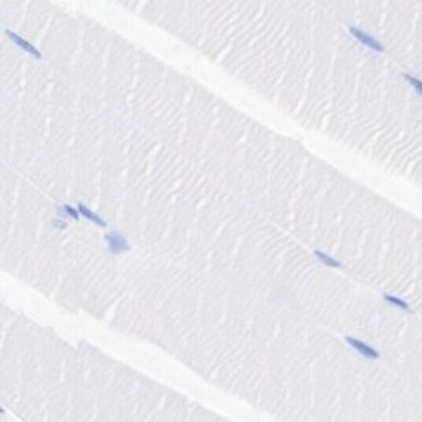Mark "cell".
I'll use <instances>...</instances> for the list:
<instances>
[{"label": "cell", "instance_id": "obj_5", "mask_svg": "<svg viewBox=\"0 0 422 422\" xmlns=\"http://www.w3.org/2000/svg\"><path fill=\"white\" fill-rule=\"evenodd\" d=\"M78 213H82L84 217H85V218H89V220H91V222H96V224H98V225H105V222H103V220H101V218L98 217V215H96L94 211H91V209L87 208V206H84V204H78Z\"/></svg>", "mask_w": 422, "mask_h": 422}, {"label": "cell", "instance_id": "obj_1", "mask_svg": "<svg viewBox=\"0 0 422 422\" xmlns=\"http://www.w3.org/2000/svg\"><path fill=\"white\" fill-rule=\"evenodd\" d=\"M105 241H107V245L109 249L112 250L113 254H119V252H126L130 250V243L126 241V238L117 231H110L107 236H105Z\"/></svg>", "mask_w": 422, "mask_h": 422}, {"label": "cell", "instance_id": "obj_6", "mask_svg": "<svg viewBox=\"0 0 422 422\" xmlns=\"http://www.w3.org/2000/svg\"><path fill=\"white\" fill-rule=\"evenodd\" d=\"M314 255H316V257H318L323 264H327V266H332V268L340 266V263L337 261V259L330 257V255H327V254H323L321 250H314Z\"/></svg>", "mask_w": 422, "mask_h": 422}, {"label": "cell", "instance_id": "obj_4", "mask_svg": "<svg viewBox=\"0 0 422 422\" xmlns=\"http://www.w3.org/2000/svg\"><path fill=\"white\" fill-rule=\"evenodd\" d=\"M5 36L9 37V39H11V41H13V43H16V45H18L20 48H22V50L28 52V54H30V55H34V57H37V59L41 57V54H39V52H37L36 48H34V46L30 45V43L25 41V39H22V37H20L18 34H14L13 30H5Z\"/></svg>", "mask_w": 422, "mask_h": 422}, {"label": "cell", "instance_id": "obj_3", "mask_svg": "<svg viewBox=\"0 0 422 422\" xmlns=\"http://www.w3.org/2000/svg\"><path fill=\"white\" fill-rule=\"evenodd\" d=\"M346 342L351 346V348H355V350L359 351L360 355H364V357H367V359H380V353H378L376 350H372L371 346L366 344V342H362V340L359 339H355V337H346Z\"/></svg>", "mask_w": 422, "mask_h": 422}, {"label": "cell", "instance_id": "obj_2", "mask_svg": "<svg viewBox=\"0 0 422 422\" xmlns=\"http://www.w3.org/2000/svg\"><path fill=\"white\" fill-rule=\"evenodd\" d=\"M350 32L353 34V37H357V41H360L362 45L369 46V48H372V50H376V52H383V45H381L380 41H376L372 36H369L367 32L359 30V28H355V27H350Z\"/></svg>", "mask_w": 422, "mask_h": 422}, {"label": "cell", "instance_id": "obj_8", "mask_svg": "<svg viewBox=\"0 0 422 422\" xmlns=\"http://www.w3.org/2000/svg\"><path fill=\"white\" fill-rule=\"evenodd\" d=\"M403 78L406 80L408 84H412L413 87H415V91L419 92V94L422 96V82L421 80H417V78H413L412 75H406V73H403Z\"/></svg>", "mask_w": 422, "mask_h": 422}, {"label": "cell", "instance_id": "obj_7", "mask_svg": "<svg viewBox=\"0 0 422 422\" xmlns=\"http://www.w3.org/2000/svg\"><path fill=\"white\" fill-rule=\"evenodd\" d=\"M383 298H385V302H389V304L397 305L399 309H403V310H410V312H412V309H410V307H408V304H406V302H403V300H401V298H395V296H391V295H385V296H383Z\"/></svg>", "mask_w": 422, "mask_h": 422}, {"label": "cell", "instance_id": "obj_9", "mask_svg": "<svg viewBox=\"0 0 422 422\" xmlns=\"http://www.w3.org/2000/svg\"><path fill=\"white\" fill-rule=\"evenodd\" d=\"M62 211H64V213H68L69 217L73 218V220H77V218H78V211H75V209H73L71 206H68V204L62 206Z\"/></svg>", "mask_w": 422, "mask_h": 422}]
</instances>
